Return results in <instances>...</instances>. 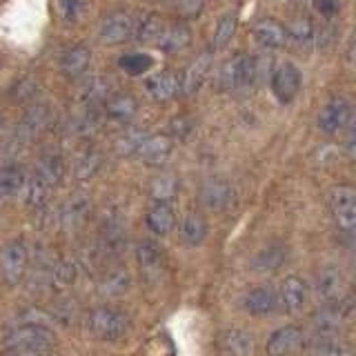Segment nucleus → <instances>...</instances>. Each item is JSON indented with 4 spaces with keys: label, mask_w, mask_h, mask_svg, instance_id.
Instances as JSON below:
<instances>
[{
    "label": "nucleus",
    "mask_w": 356,
    "mask_h": 356,
    "mask_svg": "<svg viewBox=\"0 0 356 356\" xmlns=\"http://www.w3.org/2000/svg\"><path fill=\"white\" fill-rule=\"evenodd\" d=\"M7 350L22 356H44L56 348V334L42 323H22L5 337Z\"/></svg>",
    "instance_id": "obj_1"
},
{
    "label": "nucleus",
    "mask_w": 356,
    "mask_h": 356,
    "mask_svg": "<svg viewBox=\"0 0 356 356\" xmlns=\"http://www.w3.org/2000/svg\"><path fill=\"white\" fill-rule=\"evenodd\" d=\"M65 176V163L58 154H47L38 161L31 178H27L25 192L31 205H42Z\"/></svg>",
    "instance_id": "obj_2"
},
{
    "label": "nucleus",
    "mask_w": 356,
    "mask_h": 356,
    "mask_svg": "<svg viewBox=\"0 0 356 356\" xmlns=\"http://www.w3.org/2000/svg\"><path fill=\"white\" fill-rule=\"evenodd\" d=\"M87 325H89V332H92L98 341L116 343L129 332V316L125 312H120L118 307L100 305L89 312Z\"/></svg>",
    "instance_id": "obj_3"
},
{
    "label": "nucleus",
    "mask_w": 356,
    "mask_h": 356,
    "mask_svg": "<svg viewBox=\"0 0 356 356\" xmlns=\"http://www.w3.org/2000/svg\"><path fill=\"white\" fill-rule=\"evenodd\" d=\"M256 76H259V63L248 54H238L220 65L216 85L222 92H238V89L254 85Z\"/></svg>",
    "instance_id": "obj_4"
},
{
    "label": "nucleus",
    "mask_w": 356,
    "mask_h": 356,
    "mask_svg": "<svg viewBox=\"0 0 356 356\" xmlns=\"http://www.w3.org/2000/svg\"><path fill=\"white\" fill-rule=\"evenodd\" d=\"M330 209L341 232L356 234V189L339 185L330 192Z\"/></svg>",
    "instance_id": "obj_5"
},
{
    "label": "nucleus",
    "mask_w": 356,
    "mask_h": 356,
    "mask_svg": "<svg viewBox=\"0 0 356 356\" xmlns=\"http://www.w3.org/2000/svg\"><path fill=\"white\" fill-rule=\"evenodd\" d=\"M352 118H354V107L350 105V100L343 96H334L318 111L316 125L323 134H339L343 129H348Z\"/></svg>",
    "instance_id": "obj_6"
},
{
    "label": "nucleus",
    "mask_w": 356,
    "mask_h": 356,
    "mask_svg": "<svg viewBox=\"0 0 356 356\" xmlns=\"http://www.w3.org/2000/svg\"><path fill=\"white\" fill-rule=\"evenodd\" d=\"M134 29H136V18L129 11L118 9L103 18L98 29V38L103 44H120L134 36Z\"/></svg>",
    "instance_id": "obj_7"
},
{
    "label": "nucleus",
    "mask_w": 356,
    "mask_h": 356,
    "mask_svg": "<svg viewBox=\"0 0 356 356\" xmlns=\"http://www.w3.org/2000/svg\"><path fill=\"white\" fill-rule=\"evenodd\" d=\"M29 267V250L22 241L9 243L7 248L0 252V272H3L5 281L9 285H18L27 274Z\"/></svg>",
    "instance_id": "obj_8"
},
{
    "label": "nucleus",
    "mask_w": 356,
    "mask_h": 356,
    "mask_svg": "<svg viewBox=\"0 0 356 356\" xmlns=\"http://www.w3.org/2000/svg\"><path fill=\"white\" fill-rule=\"evenodd\" d=\"M198 198H200V203L211 211H225L236 203L234 187L225 178H207V181L200 185Z\"/></svg>",
    "instance_id": "obj_9"
},
{
    "label": "nucleus",
    "mask_w": 356,
    "mask_h": 356,
    "mask_svg": "<svg viewBox=\"0 0 356 356\" xmlns=\"http://www.w3.org/2000/svg\"><path fill=\"white\" fill-rule=\"evenodd\" d=\"M305 343V334L298 325H285L281 330L272 332V337L265 343L267 356H292Z\"/></svg>",
    "instance_id": "obj_10"
},
{
    "label": "nucleus",
    "mask_w": 356,
    "mask_h": 356,
    "mask_svg": "<svg viewBox=\"0 0 356 356\" xmlns=\"http://www.w3.org/2000/svg\"><path fill=\"white\" fill-rule=\"evenodd\" d=\"M300 89V72L294 63L276 65L272 74V92L281 103H292Z\"/></svg>",
    "instance_id": "obj_11"
},
{
    "label": "nucleus",
    "mask_w": 356,
    "mask_h": 356,
    "mask_svg": "<svg viewBox=\"0 0 356 356\" xmlns=\"http://www.w3.org/2000/svg\"><path fill=\"white\" fill-rule=\"evenodd\" d=\"M145 92L149 94V98L165 103V100H172L178 94H183V74L176 72H159L147 76L145 81Z\"/></svg>",
    "instance_id": "obj_12"
},
{
    "label": "nucleus",
    "mask_w": 356,
    "mask_h": 356,
    "mask_svg": "<svg viewBox=\"0 0 356 356\" xmlns=\"http://www.w3.org/2000/svg\"><path fill=\"white\" fill-rule=\"evenodd\" d=\"M276 292L278 305L285 312H300L307 300V283L298 274H289L287 278H283V283Z\"/></svg>",
    "instance_id": "obj_13"
},
{
    "label": "nucleus",
    "mask_w": 356,
    "mask_h": 356,
    "mask_svg": "<svg viewBox=\"0 0 356 356\" xmlns=\"http://www.w3.org/2000/svg\"><path fill=\"white\" fill-rule=\"evenodd\" d=\"M316 292L325 303H337L345 292V276L337 265H325L316 272Z\"/></svg>",
    "instance_id": "obj_14"
},
{
    "label": "nucleus",
    "mask_w": 356,
    "mask_h": 356,
    "mask_svg": "<svg viewBox=\"0 0 356 356\" xmlns=\"http://www.w3.org/2000/svg\"><path fill=\"white\" fill-rule=\"evenodd\" d=\"M252 36L263 49H270V51L281 49L287 44V29L278 20H272V18H265L261 22H256L254 29H252Z\"/></svg>",
    "instance_id": "obj_15"
},
{
    "label": "nucleus",
    "mask_w": 356,
    "mask_h": 356,
    "mask_svg": "<svg viewBox=\"0 0 356 356\" xmlns=\"http://www.w3.org/2000/svg\"><path fill=\"white\" fill-rule=\"evenodd\" d=\"M254 343V337L243 327H229L218 339V345L225 356H252Z\"/></svg>",
    "instance_id": "obj_16"
},
{
    "label": "nucleus",
    "mask_w": 356,
    "mask_h": 356,
    "mask_svg": "<svg viewBox=\"0 0 356 356\" xmlns=\"http://www.w3.org/2000/svg\"><path fill=\"white\" fill-rule=\"evenodd\" d=\"M174 152V143L170 136H165V134H154V136H147L143 143V147L138 152V159L145 163V165H163L167 163V159L172 156Z\"/></svg>",
    "instance_id": "obj_17"
},
{
    "label": "nucleus",
    "mask_w": 356,
    "mask_h": 356,
    "mask_svg": "<svg viewBox=\"0 0 356 356\" xmlns=\"http://www.w3.org/2000/svg\"><path fill=\"white\" fill-rule=\"evenodd\" d=\"M243 305L254 316H267V314H272V312H276L278 307H281L278 305V292H274L272 287L250 289L243 298Z\"/></svg>",
    "instance_id": "obj_18"
},
{
    "label": "nucleus",
    "mask_w": 356,
    "mask_h": 356,
    "mask_svg": "<svg viewBox=\"0 0 356 356\" xmlns=\"http://www.w3.org/2000/svg\"><path fill=\"white\" fill-rule=\"evenodd\" d=\"M285 256H287V248L281 241H272L263 245V248L256 252V256L252 259V267L256 272L267 274V272H276L278 267L285 263Z\"/></svg>",
    "instance_id": "obj_19"
},
{
    "label": "nucleus",
    "mask_w": 356,
    "mask_h": 356,
    "mask_svg": "<svg viewBox=\"0 0 356 356\" xmlns=\"http://www.w3.org/2000/svg\"><path fill=\"white\" fill-rule=\"evenodd\" d=\"M89 63H92V51L85 44H72L70 49H65L60 56V70L65 76L78 78L87 72Z\"/></svg>",
    "instance_id": "obj_20"
},
{
    "label": "nucleus",
    "mask_w": 356,
    "mask_h": 356,
    "mask_svg": "<svg viewBox=\"0 0 356 356\" xmlns=\"http://www.w3.org/2000/svg\"><path fill=\"white\" fill-rule=\"evenodd\" d=\"M145 222H147L149 232L156 234V236H167L176 225V214L170 203H154L147 209V214H145Z\"/></svg>",
    "instance_id": "obj_21"
},
{
    "label": "nucleus",
    "mask_w": 356,
    "mask_h": 356,
    "mask_svg": "<svg viewBox=\"0 0 356 356\" xmlns=\"http://www.w3.org/2000/svg\"><path fill=\"white\" fill-rule=\"evenodd\" d=\"M136 261L138 267L145 276L149 278H159L163 274V267H165V259H163V252L159 245H154L149 241L140 243L136 248Z\"/></svg>",
    "instance_id": "obj_22"
},
{
    "label": "nucleus",
    "mask_w": 356,
    "mask_h": 356,
    "mask_svg": "<svg viewBox=\"0 0 356 356\" xmlns=\"http://www.w3.org/2000/svg\"><path fill=\"white\" fill-rule=\"evenodd\" d=\"M178 234H181V241L185 245H189V248H198V245L205 243L207 234H209V225L198 211H189V214L183 218L181 227H178Z\"/></svg>",
    "instance_id": "obj_23"
},
{
    "label": "nucleus",
    "mask_w": 356,
    "mask_h": 356,
    "mask_svg": "<svg viewBox=\"0 0 356 356\" xmlns=\"http://www.w3.org/2000/svg\"><path fill=\"white\" fill-rule=\"evenodd\" d=\"M209 70H211V56L200 54L198 58H194L192 65L183 72V92L185 94L198 92V89L203 87V83L207 81Z\"/></svg>",
    "instance_id": "obj_24"
},
{
    "label": "nucleus",
    "mask_w": 356,
    "mask_h": 356,
    "mask_svg": "<svg viewBox=\"0 0 356 356\" xmlns=\"http://www.w3.org/2000/svg\"><path fill=\"white\" fill-rule=\"evenodd\" d=\"M189 42H192V29H189L185 22H174V25H167L156 47L165 54H176V51H183Z\"/></svg>",
    "instance_id": "obj_25"
},
{
    "label": "nucleus",
    "mask_w": 356,
    "mask_h": 356,
    "mask_svg": "<svg viewBox=\"0 0 356 356\" xmlns=\"http://www.w3.org/2000/svg\"><path fill=\"white\" fill-rule=\"evenodd\" d=\"M312 352L314 356H348L350 345L341 337V332H327L316 334L312 341Z\"/></svg>",
    "instance_id": "obj_26"
},
{
    "label": "nucleus",
    "mask_w": 356,
    "mask_h": 356,
    "mask_svg": "<svg viewBox=\"0 0 356 356\" xmlns=\"http://www.w3.org/2000/svg\"><path fill=\"white\" fill-rule=\"evenodd\" d=\"M167 29V22L163 16L159 14H145L140 18H136V29H134V38L140 42H152L159 44L161 36Z\"/></svg>",
    "instance_id": "obj_27"
},
{
    "label": "nucleus",
    "mask_w": 356,
    "mask_h": 356,
    "mask_svg": "<svg viewBox=\"0 0 356 356\" xmlns=\"http://www.w3.org/2000/svg\"><path fill=\"white\" fill-rule=\"evenodd\" d=\"M27 176L22 172V167L18 165H5L0 167V200L16 196L20 189H25Z\"/></svg>",
    "instance_id": "obj_28"
},
{
    "label": "nucleus",
    "mask_w": 356,
    "mask_h": 356,
    "mask_svg": "<svg viewBox=\"0 0 356 356\" xmlns=\"http://www.w3.org/2000/svg\"><path fill=\"white\" fill-rule=\"evenodd\" d=\"M105 109H107V116H111L114 120L125 122V120L134 118L138 105L129 94H116V96H109L105 100Z\"/></svg>",
    "instance_id": "obj_29"
},
{
    "label": "nucleus",
    "mask_w": 356,
    "mask_h": 356,
    "mask_svg": "<svg viewBox=\"0 0 356 356\" xmlns=\"http://www.w3.org/2000/svg\"><path fill=\"white\" fill-rule=\"evenodd\" d=\"M176 192H178V183H176V176H172V174L156 176L149 185V194L156 203H170V200L176 196Z\"/></svg>",
    "instance_id": "obj_30"
},
{
    "label": "nucleus",
    "mask_w": 356,
    "mask_h": 356,
    "mask_svg": "<svg viewBox=\"0 0 356 356\" xmlns=\"http://www.w3.org/2000/svg\"><path fill=\"white\" fill-rule=\"evenodd\" d=\"M287 40L298 49H307L314 42V27L309 25L305 18H296L292 25L287 27Z\"/></svg>",
    "instance_id": "obj_31"
},
{
    "label": "nucleus",
    "mask_w": 356,
    "mask_h": 356,
    "mask_svg": "<svg viewBox=\"0 0 356 356\" xmlns=\"http://www.w3.org/2000/svg\"><path fill=\"white\" fill-rule=\"evenodd\" d=\"M129 283L131 281H129L127 270L118 267V270H111L105 274L103 283H100V289H103V294H107V296H120L129 289Z\"/></svg>",
    "instance_id": "obj_32"
},
{
    "label": "nucleus",
    "mask_w": 356,
    "mask_h": 356,
    "mask_svg": "<svg viewBox=\"0 0 356 356\" xmlns=\"http://www.w3.org/2000/svg\"><path fill=\"white\" fill-rule=\"evenodd\" d=\"M152 65H154V58L149 54H125V56H120V60H118V67L129 76L147 74L152 70Z\"/></svg>",
    "instance_id": "obj_33"
},
{
    "label": "nucleus",
    "mask_w": 356,
    "mask_h": 356,
    "mask_svg": "<svg viewBox=\"0 0 356 356\" xmlns=\"http://www.w3.org/2000/svg\"><path fill=\"white\" fill-rule=\"evenodd\" d=\"M234 33H236V16L234 14L220 16L214 27V49H225L234 40Z\"/></svg>",
    "instance_id": "obj_34"
},
{
    "label": "nucleus",
    "mask_w": 356,
    "mask_h": 356,
    "mask_svg": "<svg viewBox=\"0 0 356 356\" xmlns=\"http://www.w3.org/2000/svg\"><path fill=\"white\" fill-rule=\"evenodd\" d=\"M83 98L87 103H98V100H107L109 98V83L103 76H92L87 78L83 85Z\"/></svg>",
    "instance_id": "obj_35"
},
{
    "label": "nucleus",
    "mask_w": 356,
    "mask_h": 356,
    "mask_svg": "<svg viewBox=\"0 0 356 356\" xmlns=\"http://www.w3.org/2000/svg\"><path fill=\"white\" fill-rule=\"evenodd\" d=\"M341 312L337 307H323L316 318H314V327L316 334H327V332H341Z\"/></svg>",
    "instance_id": "obj_36"
},
{
    "label": "nucleus",
    "mask_w": 356,
    "mask_h": 356,
    "mask_svg": "<svg viewBox=\"0 0 356 356\" xmlns=\"http://www.w3.org/2000/svg\"><path fill=\"white\" fill-rule=\"evenodd\" d=\"M145 138H147V134H143V131H138V129H129V131H125V134H122V136L116 140V149H118V154H122V156H131V154H136V156H138V152H140V147H143Z\"/></svg>",
    "instance_id": "obj_37"
},
{
    "label": "nucleus",
    "mask_w": 356,
    "mask_h": 356,
    "mask_svg": "<svg viewBox=\"0 0 356 356\" xmlns=\"http://www.w3.org/2000/svg\"><path fill=\"white\" fill-rule=\"evenodd\" d=\"M98 165H100V156L94 154V152H87L83 159L78 161V174H81L83 178L92 176L98 170Z\"/></svg>",
    "instance_id": "obj_38"
},
{
    "label": "nucleus",
    "mask_w": 356,
    "mask_h": 356,
    "mask_svg": "<svg viewBox=\"0 0 356 356\" xmlns=\"http://www.w3.org/2000/svg\"><path fill=\"white\" fill-rule=\"evenodd\" d=\"M60 9L67 20H78L85 9V0H60Z\"/></svg>",
    "instance_id": "obj_39"
},
{
    "label": "nucleus",
    "mask_w": 356,
    "mask_h": 356,
    "mask_svg": "<svg viewBox=\"0 0 356 356\" xmlns=\"http://www.w3.org/2000/svg\"><path fill=\"white\" fill-rule=\"evenodd\" d=\"M87 214V203H85V198H74L70 205H67V214L65 218L67 220H72V222H78V220H83V216Z\"/></svg>",
    "instance_id": "obj_40"
},
{
    "label": "nucleus",
    "mask_w": 356,
    "mask_h": 356,
    "mask_svg": "<svg viewBox=\"0 0 356 356\" xmlns=\"http://www.w3.org/2000/svg\"><path fill=\"white\" fill-rule=\"evenodd\" d=\"M54 276H56V281H60L63 285H72L76 281V267H74V263H60L54 270Z\"/></svg>",
    "instance_id": "obj_41"
},
{
    "label": "nucleus",
    "mask_w": 356,
    "mask_h": 356,
    "mask_svg": "<svg viewBox=\"0 0 356 356\" xmlns=\"http://www.w3.org/2000/svg\"><path fill=\"white\" fill-rule=\"evenodd\" d=\"M345 152L352 161H356V118H352L348 129H345Z\"/></svg>",
    "instance_id": "obj_42"
},
{
    "label": "nucleus",
    "mask_w": 356,
    "mask_h": 356,
    "mask_svg": "<svg viewBox=\"0 0 356 356\" xmlns=\"http://www.w3.org/2000/svg\"><path fill=\"white\" fill-rule=\"evenodd\" d=\"M314 7L321 16L330 18L332 14H337V5H334V0H314Z\"/></svg>",
    "instance_id": "obj_43"
},
{
    "label": "nucleus",
    "mask_w": 356,
    "mask_h": 356,
    "mask_svg": "<svg viewBox=\"0 0 356 356\" xmlns=\"http://www.w3.org/2000/svg\"><path fill=\"white\" fill-rule=\"evenodd\" d=\"M356 56V36L352 38V44H350V58H354Z\"/></svg>",
    "instance_id": "obj_44"
},
{
    "label": "nucleus",
    "mask_w": 356,
    "mask_h": 356,
    "mask_svg": "<svg viewBox=\"0 0 356 356\" xmlns=\"http://www.w3.org/2000/svg\"><path fill=\"white\" fill-rule=\"evenodd\" d=\"M352 307L356 309V294H354V298H352Z\"/></svg>",
    "instance_id": "obj_45"
},
{
    "label": "nucleus",
    "mask_w": 356,
    "mask_h": 356,
    "mask_svg": "<svg viewBox=\"0 0 356 356\" xmlns=\"http://www.w3.org/2000/svg\"><path fill=\"white\" fill-rule=\"evenodd\" d=\"M354 276H356V259H354Z\"/></svg>",
    "instance_id": "obj_46"
},
{
    "label": "nucleus",
    "mask_w": 356,
    "mask_h": 356,
    "mask_svg": "<svg viewBox=\"0 0 356 356\" xmlns=\"http://www.w3.org/2000/svg\"><path fill=\"white\" fill-rule=\"evenodd\" d=\"M0 129H3V118H0Z\"/></svg>",
    "instance_id": "obj_47"
}]
</instances>
